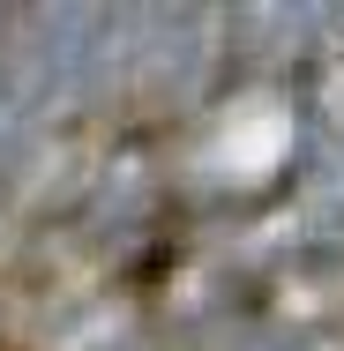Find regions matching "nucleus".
<instances>
[]
</instances>
